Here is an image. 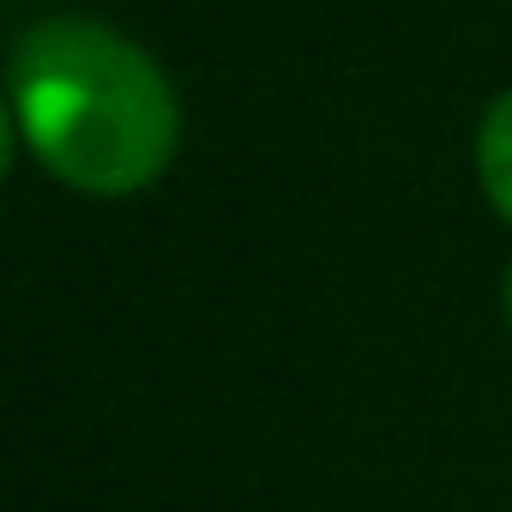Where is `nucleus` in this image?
<instances>
[{
    "label": "nucleus",
    "instance_id": "7ed1b4c3",
    "mask_svg": "<svg viewBox=\"0 0 512 512\" xmlns=\"http://www.w3.org/2000/svg\"><path fill=\"white\" fill-rule=\"evenodd\" d=\"M506 326H512V272H506Z\"/></svg>",
    "mask_w": 512,
    "mask_h": 512
},
{
    "label": "nucleus",
    "instance_id": "f257e3e1",
    "mask_svg": "<svg viewBox=\"0 0 512 512\" xmlns=\"http://www.w3.org/2000/svg\"><path fill=\"white\" fill-rule=\"evenodd\" d=\"M13 139L97 199L151 187L181 145L163 67L97 19H43L13 49Z\"/></svg>",
    "mask_w": 512,
    "mask_h": 512
},
{
    "label": "nucleus",
    "instance_id": "f03ea898",
    "mask_svg": "<svg viewBox=\"0 0 512 512\" xmlns=\"http://www.w3.org/2000/svg\"><path fill=\"white\" fill-rule=\"evenodd\" d=\"M476 181L488 205L512 223V91H500L476 127Z\"/></svg>",
    "mask_w": 512,
    "mask_h": 512
}]
</instances>
